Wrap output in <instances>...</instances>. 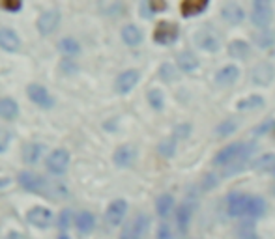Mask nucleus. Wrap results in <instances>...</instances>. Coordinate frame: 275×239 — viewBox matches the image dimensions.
I'll return each instance as SVG.
<instances>
[{
    "instance_id": "25",
    "label": "nucleus",
    "mask_w": 275,
    "mask_h": 239,
    "mask_svg": "<svg viewBox=\"0 0 275 239\" xmlns=\"http://www.w3.org/2000/svg\"><path fill=\"white\" fill-rule=\"evenodd\" d=\"M227 51H229V56L236 58V60H244V58H247L249 53H251L249 43H245L244 39H234V41H230Z\"/></svg>"
},
{
    "instance_id": "31",
    "label": "nucleus",
    "mask_w": 275,
    "mask_h": 239,
    "mask_svg": "<svg viewBox=\"0 0 275 239\" xmlns=\"http://www.w3.org/2000/svg\"><path fill=\"white\" fill-rule=\"evenodd\" d=\"M174 208V198L170 194H161L159 198L155 200V211L159 217H167Z\"/></svg>"
},
{
    "instance_id": "34",
    "label": "nucleus",
    "mask_w": 275,
    "mask_h": 239,
    "mask_svg": "<svg viewBox=\"0 0 275 239\" xmlns=\"http://www.w3.org/2000/svg\"><path fill=\"white\" fill-rule=\"evenodd\" d=\"M236 122H232V120H225V122H221V124L215 125L214 133L217 135V137H221V139H227V137H230L232 133L236 131Z\"/></svg>"
},
{
    "instance_id": "35",
    "label": "nucleus",
    "mask_w": 275,
    "mask_h": 239,
    "mask_svg": "<svg viewBox=\"0 0 275 239\" xmlns=\"http://www.w3.org/2000/svg\"><path fill=\"white\" fill-rule=\"evenodd\" d=\"M157 150H159V154L163 155V157H174V154H176V137L163 139L159 142Z\"/></svg>"
},
{
    "instance_id": "17",
    "label": "nucleus",
    "mask_w": 275,
    "mask_h": 239,
    "mask_svg": "<svg viewBox=\"0 0 275 239\" xmlns=\"http://www.w3.org/2000/svg\"><path fill=\"white\" fill-rule=\"evenodd\" d=\"M245 204H247V196L240 193H232L227 198V211L230 217H245Z\"/></svg>"
},
{
    "instance_id": "38",
    "label": "nucleus",
    "mask_w": 275,
    "mask_h": 239,
    "mask_svg": "<svg viewBox=\"0 0 275 239\" xmlns=\"http://www.w3.org/2000/svg\"><path fill=\"white\" fill-rule=\"evenodd\" d=\"M159 75L163 80H167V82H172L178 79V71L174 70V66L172 64H161L159 68Z\"/></svg>"
},
{
    "instance_id": "40",
    "label": "nucleus",
    "mask_w": 275,
    "mask_h": 239,
    "mask_svg": "<svg viewBox=\"0 0 275 239\" xmlns=\"http://www.w3.org/2000/svg\"><path fill=\"white\" fill-rule=\"evenodd\" d=\"M0 8L8 9V11H19L23 8L21 0H0Z\"/></svg>"
},
{
    "instance_id": "7",
    "label": "nucleus",
    "mask_w": 275,
    "mask_h": 239,
    "mask_svg": "<svg viewBox=\"0 0 275 239\" xmlns=\"http://www.w3.org/2000/svg\"><path fill=\"white\" fill-rule=\"evenodd\" d=\"M68 164H69V154L68 150H54L53 154H49L47 157V168L51 174H56L60 176L68 170Z\"/></svg>"
},
{
    "instance_id": "36",
    "label": "nucleus",
    "mask_w": 275,
    "mask_h": 239,
    "mask_svg": "<svg viewBox=\"0 0 275 239\" xmlns=\"http://www.w3.org/2000/svg\"><path fill=\"white\" fill-rule=\"evenodd\" d=\"M71 223H73V211L71 209H64L58 219H56V226L60 228L62 232H66L68 228H71Z\"/></svg>"
},
{
    "instance_id": "13",
    "label": "nucleus",
    "mask_w": 275,
    "mask_h": 239,
    "mask_svg": "<svg viewBox=\"0 0 275 239\" xmlns=\"http://www.w3.org/2000/svg\"><path fill=\"white\" fill-rule=\"evenodd\" d=\"M138 79H140V75H138V71L135 70H128L124 71L120 77L116 79V92L118 93H130L135 86H137Z\"/></svg>"
},
{
    "instance_id": "9",
    "label": "nucleus",
    "mask_w": 275,
    "mask_h": 239,
    "mask_svg": "<svg viewBox=\"0 0 275 239\" xmlns=\"http://www.w3.org/2000/svg\"><path fill=\"white\" fill-rule=\"evenodd\" d=\"M26 221L32 224V226H36V228H47V226H51L53 223V211L47 208H32L28 213H26Z\"/></svg>"
},
{
    "instance_id": "37",
    "label": "nucleus",
    "mask_w": 275,
    "mask_h": 239,
    "mask_svg": "<svg viewBox=\"0 0 275 239\" xmlns=\"http://www.w3.org/2000/svg\"><path fill=\"white\" fill-rule=\"evenodd\" d=\"M148 103L153 110H163V105H165V99H163V93L159 90H150L148 92Z\"/></svg>"
},
{
    "instance_id": "32",
    "label": "nucleus",
    "mask_w": 275,
    "mask_h": 239,
    "mask_svg": "<svg viewBox=\"0 0 275 239\" xmlns=\"http://www.w3.org/2000/svg\"><path fill=\"white\" fill-rule=\"evenodd\" d=\"M262 105H264V99H262L260 95H257V93L247 95V97L238 101V108H240V110H253V108H259V107H262Z\"/></svg>"
},
{
    "instance_id": "44",
    "label": "nucleus",
    "mask_w": 275,
    "mask_h": 239,
    "mask_svg": "<svg viewBox=\"0 0 275 239\" xmlns=\"http://www.w3.org/2000/svg\"><path fill=\"white\" fill-rule=\"evenodd\" d=\"M270 129H275V122H272V120H266V122L260 125V127H257V129H255V135H259V137H260V135L268 133Z\"/></svg>"
},
{
    "instance_id": "22",
    "label": "nucleus",
    "mask_w": 275,
    "mask_h": 239,
    "mask_svg": "<svg viewBox=\"0 0 275 239\" xmlns=\"http://www.w3.org/2000/svg\"><path fill=\"white\" fill-rule=\"evenodd\" d=\"M238 79H240V70L236 66H225L223 70H219V73L215 75V82L221 86H230L234 84Z\"/></svg>"
},
{
    "instance_id": "30",
    "label": "nucleus",
    "mask_w": 275,
    "mask_h": 239,
    "mask_svg": "<svg viewBox=\"0 0 275 239\" xmlns=\"http://www.w3.org/2000/svg\"><path fill=\"white\" fill-rule=\"evenodd\" d=\"M77 228H79V232L81 234H90L92 230H94V224H96V219H94V215L92 213H88V211H83V213H79L77 215Z\"/></svg>"
},
{
    "instance_id": "3",
    "label": "nucleus",
    "mask_w": 275,
    "mask_h": 239,
    "mask_svg": "<svg viewBox=\"0 0 275 239\" xmlns=\"http://www.w3.org/2000/svg\"><path fill=\"white\" fill-rule=\"evenodd\" d=\"M178 39V26L168 21H161L153 30V41L159 45H172Z\"/></svg>"
},
{
    "instance_id": "6",
    "label": "nucleus",
    "mask_w": 275,
    "mask_h": 239,
    "mask_svg": "<svg viewBox=\"0 0 275 239\" xmlns=\"http://www.w3.org/2000/svg\"><path fill=\"white\" fill-rule=\"evenodd\" d=\"M193 41L199 49L206 51V53H215L219 49V38L215 36L214 30H208V28H200V30L195 32Z\"/></svg>"
},
{
    "instance_id": "15",
    "label": "nucleus",
    "mask_w": 275,
    "mask_h": 239,
    "mask_svg": "<svg viewBox=\"0 0 275 239\" xmlns=\"http://www.w3.org/2000/svg\"><path fill=\"white\" fill-rule=\"evenodd\" d=\"M135 159H137V150L133 146H130V144L120 146L115 152V162H116V166H120V168L131 166V164L135 162Z\"/></svg>"
},
{
    "instance_id": "26",
    "label": "nucleus",
    "mask_w": 275,
    "mask_h": 239,
    "mask_svg": "<svg viewBox=\"0 0 275 239\" xmlns=\"http://www.w3.org/2000/svg\"><path fill=\"white\" fill-rule=\"evenodd\" d=\"M259 172H272L275 174V155L274 154H262L259 159H255L251 164Z\"/></svg>"
},
{
    "instance_id": "16",
    "label": "nucleus",
    "mask_w": 275,
    "mask_h": 239,
    "mask_svg": "<svg viewBox=\"0 0 275 239\" xmlns=\"http://www.w3.org/2000/svg\"><path fill=\"white\" fill-rule=\"evenodd\" d=\"M221 15L227 23L240 24L245 19V11L240 4H236V2H227V4L221 8Z\"/></svg>"
},
{
    "instance_id": "39",
    "label": "nucleus",
    "mask_w": 275,
    "mask_h": 239,
    "mask_svg": "<svg viewBox=\"0 0 275 239\" xmlns=\"http://www.w3.org/2000/svg\"><path fill=\"white\" fill-rule=\"evenodd\" d=\"M257 43H259V47H262V49L272 47L275 43V34L274 32H262V34L257 36Z\"/></svg>"
},
{
    "instance_id": "27",
    "label": "nucleus",
    "mask_w": 275,
    "mask_h": 239,
    "mask_svg": "<svg viewBox=\"0 0 275 239\" xmlns=\"http://www.w3.org/2000/svg\"><path fill=\"white\" fill-rule=\"evenodd\" d=\"M43 154V144H38V142H28L26 146L23 148V161L32 164V162L39 161V157Z\"/></svg>"
},
{
    "instance_id": "33",
    "label": "nucleus",
    "mask_w": 275,
    "mask_h": 239,
    "mask_svg": "<svg viewBox=\"0 0 275 239\" xmlns=\"http://www.w3.org/2000/svg\"><path fill=\"white\" fill-rule=\"evenodd\" d=\"M58 49H60V53L68 54V56H75V54L81 53V45H79V43H77V39H73V38L60 39Z\"/></svg>"
},
{
    "instance_id": "21",
    "label": "nucleus",
    "mask_w": 275,
    "mask_h": 239,
    "mask_svg": "<svg viewBox=\"0 0 275 239\" xmlns=\"http://www.w3.org/2000/svg\"><path fill=\"white\" fill-rule=\"evenodd\" d=\"M176 64H178V68L185 73H189V71H195L199 68V58H197V54L193 53V51H183L176 56Z\"/></svg>"
},
{
    "instance_id": "23",
    "label": "nucleus",
    "mask_w": 275,
    "mask_h": 239,
    "mask_svg": "<svg viewBox=\"0 0 275 239\" xmlns=\"http://www.w3.org/2000/svg\"><path fill=\"white\" fill-rule=\"evenodd\" d=\"M266 213V202L260 196H247L245 217H262Z\"/></svg>"
},
{
    "instance_id": "20",
    "label": "nucleus",
    "mask_w": 275,
    "mask_h": 239,
    "mask_svg": "<svg viewBox=\"0 0 275 239\" xmlns=\"http://www.w3.org/2000/svg\"><path fill=\"white\" fill-rule=\"evenodd\" d=\"M21 41L17 38V34L9 28H0V49L8 51V53H15L19 51Z\"/></svg>"
},
{
    "instance_id": "5",
    "label": "nucleus",
    "mask_w": 275,
    "mask_h": 239,
    "mask_svg": "<svg viewBox=\"0 0 275 239\" xmlns=\"http://www.w3.org/2000/svg\"><path fill=\"white\" fill-rule=\"evenodd\" d=\"M19 185L23 187L24 191H28V193H43L47 187V181L36 172L24 170V172L19 174Z\"/></svg>"
},
{
    "instance_id": "41",
    "label": "nucleus",
    "mask_w": 275,
    "mask_h": 239,
    "mask_svg": "<svg viewBox=\"0 0 275 239\" xmlns=\"http://www.w3.org/2000/svg\"><path fill=\"white\" fill-rule=\"evenodd\" d=\"M9 142H11V133L6 129H0V154H4L8 150Z\"/></svg>"
},
{
    "instance_id": "19",
    "label": "nucleus",
    "mask_w": 275,
    "mask_h": 239,
    "mask_svg": "<svg viewBox=\"0 0 275 239\" xmlns=\"http://www.w3.org/2000/svg\"><path fill=\"white\" fill-rule=\"evenodd\" d=\"M208 4H210L208 0H183L180 11H182L183 17H195L200 15L202 11H206Z\"/></svg>"
},
{
    "instance_id": "46",
    "label": "nucleus",
    "mask_w": 275,
    "mask_h": 239,
    "mask_svg": "<svg viewBox=\"0 0 275 239\" xmlns=\"http://www.w3.org/2000/svg\"><path fill=\"white\" fill-rule=\"evenodd\" d=\"M189 131H191V127H189V125H180V127L176 129V135H178V137H182V139H187ZM178 137H176V139H178Z\"/></svg>"
},
{
    "instance_id": "45",
    "label": "nucleus",
    "mask_w": 275,
    "mask_h": 239,
    "mask_svg": "<svg viewBox=\"0 0 275 239\" xmlns=\"http://www.w3.org/2000/svg\"><path fill=\"white\" fill-rule=\"evenodd\" d=\"M148 8H150L152 13H155V11H163V9L167 8V2H148Z\"/></svg>"
},
{
    "instance_id": "11",
    "label": "nucleus",
    "mask_w": 275,
    "mask_h": 239,
    "mask_svg": "<svg viewBox=\"0 0 275 239\" xmlns=\"http://www.w3.org/2000/svg\"><path fill=\"white\" fill-rule=\"evenodd\" d=\"M126 213H128V202L122 200V198L111 202V206L107 208V213H105L109 226H118L124 221Z\"/></svg>"
},
{
    "instance_id": "14",
    "label": "nucleus",
    "mask_w": 275,
    "mask_h": 239,
    "mask_svg": "<svg viewBox=\"0 0 275 239\" xmlns=\"http://www.w3.org/2000/svg\"><path fill=\"white\" fill-rule=\"evenodd\" d=\"M253 152H255V144H253V142L245 144L244 150H242V154L236 157V161L227 166V172H225V174H227V176H234L238 172H242L244 166L247 164V161H249V157L253 155Z\"/></svg>"
},
{
    "instance_id": "48",
    "label": "nucleus",
    "mask_w": 275,
    "mask_h": 239,
    "mask_svg": "<svg viewBox=\"0 0 275 239\" xmlns=\"http://www.w3.org/2000/svg\"><path fill=\"white\" fill-rule=\"evenodd\" d=\"M60 239H68V238H66V236H62V238Z\"/></svg>"
},
{
    "instance_id": "10",
    "label": "nucleus",
    "mask_w": 275,
    "mask_h": 239,
    "mask_svg": "<svg viewBox=\"0 0 275 239\" xmlns=\"http://www.w3.org/2000/svg\"><path fill=\"white\" fill-rule=\"evenodd\" d=\"M58 24H60V13L56 11V9H49L45 13H41L38 19V30L39 34H43V36H49V34H53L56 28H58Z\"/></svg>"
},
{
    "instance_id": "28",
    "label": "nucleus",
    "mask_w": 275,
    "mask_h": 239,
    "mask_svg": "<svg viewBox=\"0 0 275 239\" xmlns=\"http://www.w3.org/2000/svg\"><path fill=\"white\" fill-rule=\"evenodd\" d=\"M19 114V105L9 97H2L0 99V118L4 120H13Z\"/></svg>"
},
{
    "instance_id": "24",
    "label": "nucleus",
    "mask_w": 275,
    "mask_h": 239,
    "mask_svg": "<svg viewBox=\"0 0 275 239\" xmlns=\"http://www.w3.org/2000/svg\"><path fill=\"white\" fill-rule=\"evenodd\" d=\"M122 39L126 45L130 47H137L140 41H142V32L138 26L135 24H128V26H124L122 28Z\"/></svg>"
},
{
    "instance_id": "12",
    "label": "nucleus",
    "mask_w": 275,
    "mask_h": 239,
    "mask_svg": "<svg viewBox=\"0 0 275 239\" xmlns=\"http://www.w3.org/2000/svg\"><path fill=\"white\" fill-rule=\"evenodd\" d=\"M251 79L255 84H260V86H268L272 80L275 79V68L272 64H259L255 66L251 71Z\"/></svg>"
},
{
    "instance_id": "1",
    "label": "nucleus",
    "mask_w": 275,
    "mask_h": 239,
    "mask_svg": "<svg viewBox=\"0 0 275 239\" xmlns=\"http://www.w3.org/2000/svg\"><path fill=\"white\" fill-rule=\"evenodd\" d=\"M148 226H150V219H148V215L138 213V215L122 230L120 239H142V236L148 232Z\"/></svg>"
},
{
    "instance_id": "43",
    "label": "nucleus",
    "mask_w": 275,
    "mask_h": 239,
    "mask_svg": "<svg viewBox=\"0 0 275 239\" xmlns=\"http://www.w3.org/2000/svg\"><path fill=\"white\" fill-rule=\"evenodd\" d=\"M60 71L62 73H66V75H73V73H77V66L71 62V60H62Z\"/></svg>"
},
{
    "instance_id": "42",
    "label": "nucleus",
    "mask_w": 275,
    "mask_h": 239,
    "mask_svg": "<svg viewBox=\"0 0 275 239\" xmlns=\"http://www.w3.org/2000/svg\"><path fill=\"white\" fill-rule=\"evenodd\" d=\"M157 239H174V234H172L168 224H159V228H157Z\"/></svg>"
},
{
    "instance_id": "8",
    "label": "nucleus",
    "mask_w": 275,
    "mask_h": 239,
    "mask_svg": "<svg viewBox=\"0 0 275 239\" xmlns=\"http://www.w3.org/2000/svg\"><path fill=\"white\" fill-rule=\"evenodd\" d=\"M26 93H28V97H30V101H34L38 107L41 108H53L54 105V99L51 97V93L47 92L45 86L41 84H28V88H26Z\"/></svg>"
},
{
    "instance_id": "4",
    "label": "nucleus",
    "mask_w": 275,
    "mask_h": 239,
    "mask_svg": "<svg viewBox=\"0 0 275 239\" xmlns=\"http://www.w3.org/2000/svg\"><path fill=\"white\" fill-rule=\"evenodd\" d=\"M244 142H232L229 146H225L223 150H219L214 157V164L215 166H229L232 162L236 161V157L242 154L244 150Z\"/></svg>"
},
{
    "instance_id": "2",
    "label": "nucleus",
    "mask_w": 275,
    "mask_h": 239,
    "mask_svg": "<svg viewBox=\"0 0 275 239\" xmlns=\"http://www.w3.org/2000/svg\"><path fill=\"white\" fill-rule=\"evenodd\" d=\"M274 21V8L270 2H253L251 23L259 28H266Z\"/></svg>"
},
{
    "instance_id": "18",
    "label": "nucleus",
    "mask_w": 275,
    "mask_h": 239,
    "mask_svg": "<svg viewBox=\"0 0 275 239\" xmlns=\"http://www.w3.org/2000/svg\"><path fill=\"white\" fill-rule=\"evenodd\" d=\"M193 209L195 206H191V202H183L182 206L178 208V213H176V224L182 234L189 230V224H191V217H193Z\"/></svg>"
},
{
    "instance_id": "29",
    "label": "nucleus",
    "mask_w": 275,
    "mask_h": 239,
    "mask_svg": "<svg viewBox=\"0 0 275 239\" xmlns=\"http://www.w3.org/2000/svg\"><path fill=\"white\" fill-rule=\"evenodd\" d=\"M45 196H49L51 200H64L66 196L69 194L68 187L64 183H47L45 191H43Z\"/></svg>"
},
{
    "instance_id": "47",
    "label": "nucleus",
    "mask_w": 275,
    "mask_h": 239,
    "mask_svg": "<svg viewBox=\"0 0 275 239\" xmlns=\"http://www.w3.org/2000/svg\"><path fill=\"white\" fill-rule=\"evenodd\" d=\"M244 239H260V238H257L255 234H251V236H244Z\"/></svg>"
}]
</instances>
